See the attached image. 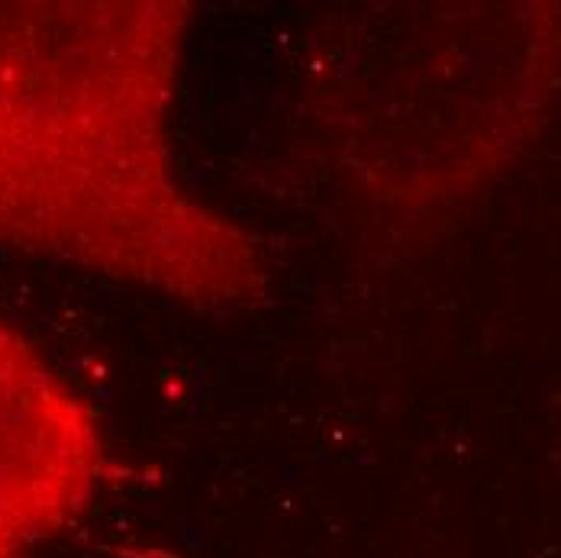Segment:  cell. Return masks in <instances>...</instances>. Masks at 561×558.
I'll return each mask as SVG.
<instances>
[{
    "mask_svg": "<svg viewBox=\"0 0 561 558\" xmlns=\"http://www.w3.org/2000/svg\"><path fill=\"white\" fill-rule=\"evenodd\" d=\"M191 20L181 0L0 3V246L252 310L272 291L262 242L174 171Z\"/></svg>",
    "mask_w": 561,
    "mask_h": 558,
    "instance_id": "1",
    "label": "cell"
},
{
    "mask_svg": "<svg viewBox=\"0 0 561 558\" xmlns=\"http://www.w3.org/2000/svg\"><path fill=\"white\" fill-rule=\"evenodd\" d=\"M104 475L94 410L0 327V558L71 526Z\"/></svg>",
    "mask_w": 561,
    "mask_h": 558,
    "instance_id": "3",
    "label": "cell"
},
{
    "mask_svg": "<svg viewBox=\"0 0 561 558\" xmlns=\"http://www.w3.org/2000/svg\"><path fill=\"white\" fill-rule=\"evenodd\" d=\"M561 84V3L385 7L333 20L307 98L339 171L391 207H443L536 133Z\"/></svg>",
    "mask_w": 561,
    "mask_h": 558,
    "instance_id": "2",
    "label": "cell"
}]
</instances>
